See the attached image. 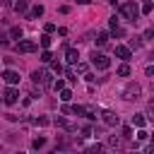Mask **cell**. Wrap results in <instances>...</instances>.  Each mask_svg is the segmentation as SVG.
I'll list each match as a JSON object with an SVG mask.
<instances>
[{
  "label": "cell",
  "instance_id": "3957f363",
  "mask_svg": "<svg viewBox=\"0 0 154 154\" xmlns=\"http://www.w3.org/2000/svg\"><path fill=\"white\" fill-rule=\"evenodd\" d=\"M140 94H142V89H140V84H128L125 89H123V99H140Z\"/></svg>",
  "mask_w": 154,
  "mask_h": 154
},
{
  "label": "cell",
  "instance_id": "ffe728a7",
  "mask_svg": "<svg viewBox=\"0 0 154 154\" xmlns=\"http://www.w3.org/2000/svg\"><path fill=\"white\" fill-rule=\"evenodd\" d=\"M10 36L19 41V38H22V29H19V26H12V29H10Z\"/></svg>",
  "mask_w": 154,
  "mask_h": 154
},
{
  "label": "cell",
  "instance_id": "484cf974",
  "mask_svg": "<svg viewBox=\"0 0 154 154\" xmlns=\"http://www.w3.org/2000/svg\"><path fill=\"white\" fill-rule=\"evenodd\" d=\"M149 137V132L144 130V128H140V132H137V140H147Z\"/></svg>",
  "mask_w": 154,
  "mask_h": 154
},
{
  "label": "cell",
  "instance_id": "7c38bea8",
  "mask_svg": "<svg viewBox=\"0 0 154 154\" xmlns=\"http://www.w3.org/2000/svg\"><path fill=\"white\" fill-rule=\"evenodd\" d=\"M132 125H137V128H144V125H147V118H144L142 113H135V116H132Z\"/></svg>",
  "mask_w": 154,
  "mask_h": 154
},
{
  "label": "cell",
  "instance_id": "2e32d148",
  "mask_svg": "<svg viewBox=\"0 0 154 154\" xmlns=\"http://www.w3.org/2000/svg\"><path fill=\"white\" fill-rule=\"evenodd\" d=\"M34 125H41V128H46V125H51V118H46V116H41V118H34Z\"/></svg>",
  "mask_w": 154,
  "mask_h": 154
},
{
  "label": "cell",
  "instance_id": "f546056e",
  "mask_svg": "<svg viewBox=\"0 0 154 154\" xmlns=\"http://www.w3.org/2000/svg\"><path fill=\"white\" fill-rule=\"evenodd\" d=\"M108 26H111V31H113V29H118V19H116V17H111V22H108Z\"/></svg>",
  "mask_w": 154,
  "mask_h": 154
},
{
  "label": "cell",
  "instance_id": "1f68e13d",
  "mask_svg": "<svg viewBox=\"0 0 154 154\" xmlns=\"http://www.w3.org/2000/svg\"><path fill=\"white\" fill-rule=\"evenodd\" d=\"M108 144H111V147H120V142H118L116 137H108Z\"/></svg>",
  "mask_w": 154,
  "mask_h": 154
},
{
  "label": "cell",
  "instance_id": "e0dca14e",
  "mask_svg": "<svg viewBox=\"0 0 154 154\" xmlns=\"http://www.w3.org/2000/svg\"><path fill=\"white\" fill-rule=\"evenodd\" d=\"M26 7H29L26 0H17V2H14V10H17V12H26Z\"/></svg>",
  "mask_w": 154,
  "mask_h": 154
},
{
  "label": "cell",
  "instance_id": "5bb4252c",
  "mask_svg": "<svg viewBox=\"0 0 154 154\" xmlns=\"http://www.w3.org/2000/svg\"><path fill=\"white\" fill-rule=\"evenodd\" d=\"M43 77H46V70H36V72L31 75V79H34V82H41V84H43Z\"/></svg>",
  "mask_w": 154,
  "mask_h": 154
},
{
  "label": "cell",
  "instance_id": "9a60e30c",
  "mask_svg": "<svg viewBox=\"0 0 154 154\" xmlns=\"http://www.w3.org/2000/svg\"><path fill=\"white\" fill-rule=\"evenodd\" d=\"M70 99H72V91H70L67 87H65V89H60V101H65V103H67Z\"/></svg>",
  "mask_w": 154,
  "mask_h": 154
},
{
  "label": "cell",
  "instance_id": "d6a6232c",
  "mask_svg": "<svg viewBox=\"0 0 154 154\" xmlns=\"http://www.w3.org/2000/svg\"><path fill=\"white\" fill-rule=\"evenodd\" d=\"M144 72H147V77H154V65H147V70H144Z\"/></svg>",
  "mask_w": 154,
  "mask_h": 154
},
{
  "label": "cell",
  "instance_id": "83f0119b",
  "mask_svg": "<svg viewBox=\"0 0 154 154\" xmlns=\"http://www.w3.org/2000/svg\"><path fill=\"white\" fill-rule=\"evenodd\" d=\"M82 137H91V128H89V125L82 128Z\"/></svg>",
  "mask_w": 154,
  "mask_h": 154
},
{
  "label": "cell",
  "instance_id": "d4e9b609",
  "mask_svg": "<svg viewBox=\"0 0 154 154\" xmlns=\"http://www.w3.org/2000/svg\"><path fill=\"white\" fill-rule=\"evenodd\" d=\"M51 67H53V70H55V72H63V65H60V63H58V60H51Z\"/></svg>",
  "mask_w": 154,
  "mask_h": 154
},
{
  "label": "cell",
  "instance_id": "8fae6325",
  "mask_svg": "<svg viewBox=\"0 0 154 154\" xmlns=\"http://www.w3.org/2000/svg\"><path fill=\"white\" fill-rule=\"evenodd\" d=\"M108 38H111V34H108V31H99V34H96V43H99V46H106V43H108Z\"/></svg>",
  "mask_w": 154,
  "mask_h": 154
},
{
  "label": "cell",
  "instance_id": "ba28073f",
  "mask_svg": "<svg viewBox=\"0 0 154 154\" xmlns=\"http://www.w3.org/2000/svg\"><path fill=\"white\" fill-rule=\"evenodd\" d=\"M2 79H5L7 84H17V82H19V75H17L14 70H5V72H2Z\"/></svg>",
  "mask_w": 154,
  "mask_h": 154
},
{
  "label": "cell",
  "instance_id": "44dd1931",
  "mask_svg": "<svg viewBox=\"0 0 154 154\" xmlns=\"http://www.w3.org/2000/svg\"><path fill=\"white\" fill-rule=\"evenodd\" d=\"M51 41H53V38H51V34L46 31V34L41 36V46H43V48H48V46H51Z\"/></svg>",
  "mask_w": 154,
  "mask_h": 154
},
{
  "label": "cell",
  "instance_id": "4316f807",
  "mask_svg": "<svg viewBox=\"0 0 154 154\" xmlns=\"http://www.w3.org/2000/svg\"><path fill=\"white\" fill-rule=\"evenodd\" d=\"M53 89H55V91H60V89H65V82H63V79H58V82L53 84Z\"/></svg>",
  "mask_w": 154,
  "mask_h": 154
},
{
  "label": "cell",
  "instance_id": "f1b7e54d",
  "mask_svg": "<svg viewBox=\"0 0 154 154\" xmlns=\"http://www.w3.org/2000/svg\"><path fill=\"white\" fill-rule=\"evenodd\" d=\"M123 137H132V128H130V125L123 128Z\"/></svg>",
  "mask_w": 154,
  "mask_h": 154
},
{
  "label": "cell",
  "instance_id": "d590c367",
  "mask_svg": "<svg viewBox=\"0 0 154 154\" xmlns=\"http://www.w3.org/2000/svg\"><path fill=\"white\" fill-rule=\"evenodd\" d=\"M149 113H152V118H154V101H149Z\"/></svg>",
  "mask_w": 154,
  "mask_h": 154
},
{
  "label": "cell",
  "instance_id": "9c48e42d",
  "mask_svg": "<svg viewBox=\"0 0 154 154\" xmlns=\"http://www.w3.org/2000/svg\"><path fill=\"white\" fill-rule=\"evenodd\" d=\"M65 60H67L70 65H75V63L79 60V53H77V48H67V51H65Z\"/></svg>",
  "mask_w": 154,
  "mask_h": 154
},
{
  "label": "cell",
  "instance_id": "6da1fadb",
  "mask_svg": "<svg viewBox=\"0 0 154 154\" xmlns=\"http://www.w3.org/2000/svg\"><path fill=\"white\" fill-rule=\"evenodd\" d=\"M118 12H120L125 19H130V22H137V17H140V12H142V10H140L135 2H123V5L118 7Z\"/></svg>",
  "mask_w": 154,
  "mask_h": 154
},
{
  "label": "cell",
  "instance_id": "836d02e7",
  "mask_svg": "<svg viewBox=\"0 0 154 154\" xmlns=\"http://www.w3.org/2000/svg\"><path fill=\"white\" fill-rule=\"evenodd\" d=\"M43 29H46V31H48V34H53V31H55V24H46V26H43Z\"/></svg>",
  "mask_w": 154,
  "mask_h": 154
},
{
  "label": "cell",
  "instance_id": "4dcf8cb0",
  "mask_svg": "<svg viewBox=\"0 0 154 154\" xmlns=\"http://www.w3.org/2000/svg\"><path fill=\"white\" fill-rule=\"evenodd\" d=\"M65 77H67V79H70V82H75V79H77V77H75V72H72V70H67V72H65Z\"/></svg>",
  "mask_w": 154,
  "mask_h": 154
},
{
  "label": "cell",
  "instance_id": "7a4b0ae2",
  "mask_svg": "<svg viewBox=\"0 0 154 154\" xmlns=\"http://www.w3.org/2000/svg\"><path fill=\"white\" fill-rule=\"evenodd\" d=\"M91 65L96 67V70H108V65H111V58L108 55H103V53H91Z\"/></svg>",
  "mask_w": 154,
  "mask_h": 154
},
{
  "label": "cell",
  "instance_id": "52a82bcc",
  "mask_svg": "<svg viewBox=\"0 0 154 154\" xmlns=\"http://www.w3.org/2000/svg\"><path fill=\"white\" fill-rule=\"evenodd\" d=\"M116 55H118L120 60H130L132 51H130V46H116Z\"/></svg>",
  "mask_w": 154,
  "mask_h": 154
},
{
  "label": "cell",
  "instance_id": "603a6c76",
  "mask_svg": "<svg viewBox=\"0 0 154 154\" xmlns=\"http://www.w3.org/2000/svg\"><path fill=\"white\" fill-rule=\"evenodd\" d=\"M41 60H43V63H51V60H53L51 51H43V53H41Z\"/></svg>",
  "mask_w": 154,
  "mask_h": 154
},
{
  "label": "cell",
  "instance_id": "4fadbf2b",
  "mask_svg": "<svg viewBox=\"0 0 154 154\" xmlns=\"http://www.w3.org/2000/svg\"><path fill=\"white\" fill-rule=\"evenodd\" d=\"M130 75V65H128V60L123 63V65H118V77H128Z\"/></svg>",
  "mask_w": 154,
  "mask_h": 154
},
{
  "label": "cell",
  "instance_id": "ac0fdd59",
  "mask_svg": "<svg viewBox=\"0 0 154 154\" xmlns=\"http://www.w3.org/2000/svg\"><path fill=\"white\" fill-rule=\"evenodd\" d=\"M140 10H142V14H149V12L154 10V5H152V0H144V5H142Z\"/></svg>",
  "mask_w": 154,
  "mask_h": 154
},
{
  "label": "cell",
  "instance_id": "8992f818",
  "mask_svg": "<svg viewBox=\"0 0 154 154\" xmlns=\"http://www.w3.org/2000/svg\"><path fill=\"white\" fill-rule=\"evenodd\" d=\"M101 120H103V123H106V125H111V128H113V125H118V123H120V118H118V116H116V113H113V111H103V113H101Z\"/></svg>",
  "mask_w": 154,
  "mask_h": 154
},
{
  "label": "cell",
  "instance_id": "30bf717a",
  "mask_svg": "<svg viewBox=\"0 0 154 154\" xmlns=\"http://www.w3.org/2000/svg\"><path fill=\"white\" fill-rule=\"evenodd\" d=\"M41 14H43V5H36L34 10H29V12H26V17H29V19H36V17H41Z\"/></svg>",
  "mask_w": 154,
  "mask_h": 154
},
{
  "label": "cell",
  "instance_id": "e575fe53",
  "mask_svg": "<svg viewBox=\"0 0 154 154\" xmlns=\"http://www.w3.org/2000/svg\"><path fill=\"white\" fill-rule=\"evenodd\" d=\"M77 70L79 72H87V63H77Z\"/></svg>",
  "mask_w": 154,
  "mask_h": 154
},
{
  "label": "cell",
  "instance_id": "8d00e7d4",
  "mask_svg": "<svg viewBox=\"0 0 154 154\" xmlns=\"http://www.w3.org/2000/svg\"><path fill=\"white\" fill-rule=\"evenodd\" d=\"M79 5H89V2H94V0H77Z\"/></svg>",
  "mask_w": 154,
  "mask_h": 154
},
{
  "label": "cell",
  "instance_id": "d6986e66",
  "mask_svg": "<svg viewBox=\"0 0 154 154\" xmlns=\"http://www.w3.org/2000/svg\"><path fill=\"white\" fill-rule=\"evenodd\" d=\"M84 116L94 120V118H96V108H94V106H84Z\"/></svg>",
  "mask_w": 154,
  "mask_h": 154
},
{
  "label": "cell",
  "instance_id": "277c9868",
  "mask_svg": "<svg viewBox=\"0 0 154 154\" xmlns=\"http://www.w3.org/2000/svg\"><path fill=\"white\" fill-rule=\"evenodd\" d=\"M2 101H5L7 106L17 103V101H19V91H17L14 87H7V89H5V96H2Z\"/></svg>",
  "mask_w": 154,
  "mask_h": 154
},
{
  "label": "cell",
  "instance_id": "cb8c5ba5",
  "mask_svg": "<svg viewBox=\"0 0 154 154\" xmlns=\"http://www.w3.org/2000/svg\"><path fill=\"white\" fill-rule=\"evenodd\" d=\"M140 46H142V41H140L137 36H135V38H130V48H140Z\"/></svg>",
  "mask_w": 154,
  "mask_h": 154
},
{
  "label": "cell",
  "instance_id": "5b68a950",
  "mask_svg": "<svg viewBox=\"0 0 154 154\" xmlns=\"http://www.w3.org/2000/svg\"><path fill=\"white\" fill-rule=\"evenodd\" d=\"M17 51H19V53H34V51H36V43H34V41H29V38H19Z\"/></svg>",
  "mask_w": 154,
  "mask_h": 154
},
{
  "label": "cell",
  "instance_id": "7402d4cb",
  "mask_svg": "<svg viewBox=\"0 0 154 154\" xmlns=\"http://www.w3.org/2000/svg\"><path fill=\"white\" fill-rule=\"evenodd\" d=\"M43 144H46V137H36V140L31 142V147H34V149H41Z\"/></svg>",
  "mask_w": 154,
  "mask_h": 154
},
{
  "label": "cell",
  "instance_id": "74e56055",
  "mask_svg": "<svg viewBox=\"0 0 154 154\" xmlns=\"http://www.w3.org/2000/svg\"><path fill=\"white\" fill-rule=\"evenodd\" d=\"M152 144H154V137H152Z\"/></svg>",
  "mask_w": 154,
  "mask_h": 154
}]
</instances>
